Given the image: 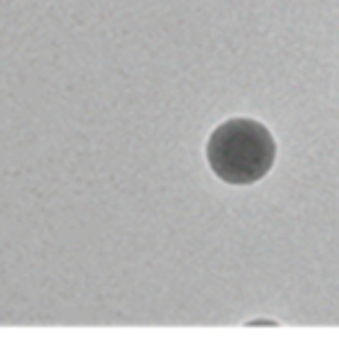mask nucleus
<instances>
[{"instance_id": "obj_1", "label": "nucleus", "mask_w": 339, "mask_h": 362, "mask_svg": "<svg viewBox=\"0 0 339 362\" xmlns=\"http://www.w3.org/2000/svg\"><path fill=\"white\" fill-rule=\"evenodd\" d=\"M205 156L207 165L223 184L251 186L275 168L277 142L263 123L239 117L212 130Z\"/></svg>"}]
</instances>
